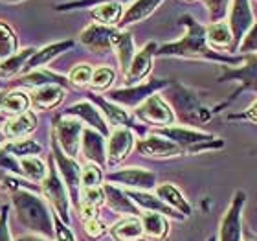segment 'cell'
Segmentation results:
<instances>
[{
    "instance_id": "10",
    "label": "cell",
    "mask_w": 257,
    "mask_h": 241,
    "mask_svg": "<svg viewBox=\"0 0 257 241\" xmlns=\"http://www.w3.org/2000/svg\"><path fill=\"white\" fill-rule=\"evenodd\" d=\"M136 151L142 156L147 158H155V160H164V158H175V156L186 155V151L171 142L169 138L162 136L158 133H151L144 138L136 142Z\"/></svg>"
},
{
    "instance_id": "40",
    "label": "cell",
    "mask_w": 257,
    "mask_h": 241,
    "mask_svg": "<svg viewBox=\"0 0 257 241\" xmlns=\"http://www.w3.org/2000/svg\"><path fill=\"white\" fill-rule=\"evenodd\" d=\"M92 75H94V68H92V64L79 63L70 70L68 81H70V85L75 87V89H85V87H90Z\"/></svg>"
},
{
    "instance_id": "51",
    "label": "cell",
    "mask_w": 257,
    "mask_h": 241,
    "mask_svg": "<svg viewBox=\"0 0 257 241\" xmlns=\"http://www.w3.org/2000/svg\"><path fill=\"white\" fill-rule=\"evenodd\" d=\"M15 241H50V239H48V237H44V236H39V234H30V236L17 237Z\"/></svg>"
},
{
    "instance_id": "32",
    "label": "cell",
    "mask_w": 257,
    "mask_h": 241,
    "mask_svg": "<svg viewBox=\"0 0 257 241\" xmlns=\"http://www.w3.org/2000/svg\"><path fill=\"white\" fill-rule=\"evenodd\" d=\"M206 37L209 46L217 52H224L228 48L233 50V35L226 22H211L206 26Z\"/></svg>"
},
{
    "instance_id": "21",
    "label": "cell",
    "mask_w": 257,
    "mask_h": 241,
    "mask_svg": "<svg viewBox=\"0 0 257 241\" xmlns=\"http://www.w3.org/2000/svg\"><path fill=\"white\" fill-rule=\"evenodd\" d=\"M103 190H105V197H107L105 204H108V208L112 212L121 215H138V217L142 215V208L128 197L127 190H121L119 186L110 184V182L103 184Z\"/></svg>"
},
{
    "instance_id": "2",
    "label": "cell",
    "mask_w": 257,
    "mask_h": 241,
    "mask_svg": "<svg viewBox=\"0 0 257 241\" xmlns=\"http://www.w3.org/2000/svg\"><path fill=\"white\" fill-rule=\"evenodd\" d=\"M11 204L15 206L19 221L33 234L44 236L48 239L55 237L54 214L41 193L28 188H19L15 192H11Z\"/></svg>"
},
{
    "instance_id": "24",
    "label": "cell",
    "mask_w": 257,
    "mask_h": 241,
    "mask_svg": "<svg viewBox=\"0 0 257 241\" xmlns=\"http://www.w3.org/2000/svg\"><path fill=\"white\" fill-rule=\"evenodd\" d=\"M128 197L133 199L134 203L138 204L144 212H158L164 214L166 217H173V219H184L182 214H178L177 210H173L169 204H166L158 195H153L149 192H142V190H127Z\"/></svg>"
},
{
    "instance_id": "1",
    "label": "cell",
    "mask_w": 257,
    "mask_h": 241,
    "mask_svg": "<svg viewBox=\"0 0 257 241\" xmlns=\"http://www.w3.org/2000/svg\"><path fill=\"white\" fill-rule=\"evenodd\" d=\"M182 24L188 28V33L175 43L162 44L156 50V57H182V59H206L217 64H230V66H241L246 61V55L230 57L213 50L208 44L206 37V26H202L197 19L191 15H184Z\"/></svg>"
},
{
    "instance_id": "57",
    "label": "cell",
    "mask_w": 257,
    "mask_h": 241,
    "mask_svg": "<svg viewBox=\"0 0 257 241\" xmlns=\"http://www.w3.org/2000/svg\"><path fill=\"white\" fill-rule=\"evenodd\" d=\"M248 241H253V239H248Z\"/></svg>"
},
{
    "instance_id": "22",
    "label": "cell",
    "mask_w": 257,
    "mask_h": 241,
    "mask_svg": "<svg viewBox=\"0 0 257 241\" xmlns=\"http://www.w3.org/2000/svg\"><path fill=\"white\" fill-rule=\"evenodd\" d=\"M74 41H59V43H52V44H46L43 48L35 50V54L28 59L26 66L22 70V75L28 74V72H32V70H37V68H44L48 63L55 59V57H59L61 54L64 52H68V50L74 48Z\"/></svg>"
},
{
    "instance_id": "27",
    "label": "cell",
    "mask_w": 257,
    "mask_h": 241,
    "mask_svg": "<svg viewBox=\"0 0 257 241\" xmlns=\"http://www.w3.org/2000/svg\"><path fill=\"white\" fill-rule=\"evenodd\" d=\"M112 52L116 54V59L121 72H127L131 63H133L134 55H136V46H134V37L128 30H116V35H114V43H112Z\"/></svg>"
},
{
    "instance_id": "43",
    "label": "cell",
    "mask_w": 257,
    "mask_h": 241,
    "mask_svg": "<svg viewBox=\"0 0 257 241\" xmlns=\"http://www.w3.org/2000/svg\"><path fill=\"white\" fill-rule=\"evenodd\" d=\"M105 2H128V0H68V2H61V4H55L54 10L64 13V11H75V10H86V8H96L99 4H105ZM134 2V0H133Z\"/></svg>"
},
{
    "instance_id": "54",
    "label": "cell",
    "mask_w": 257,
    "mask_h": 241,
    "mask_svg": "<svg viewBox=\"0 0 257 241\" xmlns=\"http://www.w3.org/2000/svg\"><path fill=\"white\" fill-rule=\"evenodd\" d=\"M4 98H6V92L0 91V105H2V102H4Z\"/></svg>"
},
{
    "instance_id": "30",
    "label": "cell",
    "mask_w": 257,
    "mask_h": 241,
    "mask_svg": "<svg viewBox=\"0 0 257 241\" xmlns=\"http://www.w3.org/2000/svg\"><path fill=\"white\" fill-rule=\"evenodd\" d=\"M142 225H144V236L151 241H166L169 234V221L164 214L158 212H142L140 215Z\"/></svg>"
},
{
    "instance_id": "35",
    "label": "cell",
    "mask_w": 257,
    "mask_h": 241,
    "mask_svg": "<svg viewBox=\"0 0 257 241\" xmlns=\"http://www.w3.org/2000/svg\"><path fill=\"white\" fill-rule=\"evenodd\" d=\"M35 50L37 48H24V50H19L15 55H11L8 59L0 61V79H10L13 75L17 74H22V70L26 66L28 59L35 54Z\"/></svg>"
},
{
    "instance_id": "55",
    "label": "cell",
    "mask_w": 257,
    "mask_h": 241,
    "mask_svg": "<svg viewBox=\"0 0 257 241\" xmlns=\"http://www.w3.org/2000/svg\"><path fill=\"white\" fill-rule=\"evenodd\" d=\"M4 179H6V173L0 172V182H4Z\"/></svg>"
},
{
    "instance_id": "5",
    "label": "cell",
    "mask_w": 257,
    "mask_h": 241,
    "mask_svg": "<svg viewBox=\"0 0 257 241\" xmlns=\"http://www.w3.org/2000/svg\"><path fill=\"white\" fill-rule=\"evenodd\" d=\"M41 190H43V197L48 199V203L52 204V208L61 219L68 225L70 223V193L68 188L61 179L59 170L55 166L54 158L50 156V168L48 175L41 182Z\"/></svg>"
},
{
    "instance_id": "38",
    "label": "cell",
    "mask_w": 257,
    "mask_h": 241,
    "mask_svg": "<svg viewBox=\"0 0 257 241\" xmlns=\"http://www.w3.org/2000/svg\"><path fill=\"white\" fill-rule=\"evenodd\" d=\"M19 52V39L13 28L6 21H0V61L8 59Z\"/></svg>"
},
{
    "instance_id": "52",
    "label": "cell",
    "mask_w": 257,
    "mask_h": 241,
    "mask_svg": "<svg viewBox=\"0 0 257 241\" xmlns=\"http://www.w3.org/2000/svg\"><path fill=\"white\" fill-rule=\"evenodd\" d=\"M6 142H8V138H6L4 131H2V129H0V147H2V145H4Z\"/></svg>"
},
{
    "instance_id": "53",
    "label": "cell",
    "mask_w": 257,
    "mask_h": 241,
    "mask_svg": "<svg viewBox=\"0 0 257 241\" xmlns=\"http://www.w3.org/2000/svg\"><path fill=\"white\" fill-rule=\"evenodd\" d=\"M0 2H4V4H19L22 0H0Z\"/></svg>"
},
{
    "instance_id": "4",
    "label": "cell",
    "mask_w": 257,
    "mask_h": 241,
    "mask_svg": "<svg viewBox=\"0 0 257 241\" xmlns=\"http://www.w3.org/2000/svg\"><path fill=\"white\" fill-rule=\"evenodd\" d=\"M155 133L162 134L180 145L186 155H197L204 151L222 149L224 147V140L215 136L211 133H204L197 127H188V125H171V127L156 129Z\"/></svg>"
},
{
    "instance_id": "9",
    "label": "cell",
    "mask_w": 257,
    "mask_h": 241,
    "mask_svg": "<svg viewBox=\"0 0 257 241\" xmlns=\"http://www.w3.org/2000/svg\"><path fill=\"white\" fill-rule=\"evenodd\" d=\"M169 85H171L169 79H151L147 83H140V85L125 87V89H118V91L108 92L107 98L110 102L118 103V105H121L125 109H136L149 96L156 94L162 89H167Z\"/></svg>"
},
{
    "instance_id": "23",
    "label": "cell",
    "mask_w": 257,
    "mask_h": 241,
    "mask_svg": "<svg viewBox=\"0 0 257 241\" xmlns=\"http://www.w3.org/2000/svg\"><path fill=\"white\" fill-rule=\"evenodd\" d=\"M35 129H37V114L33 111H26L19 116H11L6 120L2 131L8 140H21L28 138Z\"/></svg>"
},
{
    "instance_id": "15",
    "label": "cell",
    "mask_w": 257,
    "mask_h": 241,
    "mask_svg": "<svg viewBox=\"0 0 257 241\" xmlns=\"http://www.w3.org/2000/svg\"><path fill=\"white\" fill-rule=\"evenodd\" d=\"M134 147V133L128 127H114L107 140V166L121 164Z\"/></svg>"
},
{
    "instance_id": "11",
    "label": "cell",
    "mask_w": 257,
    "mask_h": 241,
    "mask_svg": "<svg viewBox=\"0 0 257 241\" xmlns=\"http://www.w3.org/2000/svg\"><path fill=\"white\" fill-rule=\"evenodd\" d=\"M246 203V193L237 192L233 201L220 221L219 241H242V208Z\"/></svg>"
},
{
    "instance_id": "26",
    "label": "cell",
    "mask_w": 257,
    "mask_h": 241,
    "mask_svg": "<svg viewBox=\"0 0 257 241\" xmlns=\"http://www.w3.org/2000/svg\"><path fill=\"white\" fill-rule=\"evenodd\" d=\"M19 85L28 87V89H32V91L33 89H39V87H46V85H59V87H63V89L72 87L66 75L57 74V72H54V70H50V68H37V70H32V72L21 75Z\"/></svg>"
},
{
    "instance_id": "36",
    "label": "cell",
    "mask_w": 257,
    "mask_h": 241,
    "mask_svg": "<svg viewBox=\"0 0 257 241\" xmlns=\"http://www.w3.org/2000/svg\"><path fill=\"white\" fill-rule=\"evenodd\" d=\"M19 160H21L22 175H24V179H28V181L35 182V184H41V182L46 179V175H48V166H46V162L39 155L24 156V158H19Z\"/></svg>"
},
{
    "instance_id": "42",
    "label": "cell",
    "mask_w": 257,
    "mask_h": 241,
    "mask_svg": "<svg viewBox=\"0 0 257 241\" xmlns=\"http://www.w3.org/2000/svg\"><path fill=\"white\" fill-rule=\"evenodd\" d=\"M103 182V170L101 166H97L94 162H88L83 166L81 172V190L83 188H97L101 186Z\"/></svg>"
},
{
    "instance_id": "25",
    "label": "cell",
    "mask_w": 257,
    "mask_h": 241,
    "mask_svg": "<svg viewBox=\"0 0 257 241\" xmlns=\"http://www.w3.org/2000/svg\"><path fill=\"white\" fill-rule=\"evenodd\" d=\"M66 96V89L59 85H46L33 89L30 92V100H32V107L37 111H52V109L59 107Z\"/></svg>"
},
{
    "instance_id": "33",
    "label": "cell",
    "mask_w": 257,
    "mask_h": 241,
    "mask_svg": "<svg viewBox=\"0 0 257 241\" xmlns=\"http://www.w3.org/2000/svg\"><path fill=\"white\" fill-rule=\"evenodd\" d=\"M30 105H32L30 94H26V92L21 91V89H17V91L6 92L4 102L0 105V114H4L8 118L19 116V114L30 111Z\"/></svg>"
},
{
    "instance_id": "7",
    "label": "cell",
    "mask_w": 257,
    "mask_h": 241,
    "mask_svg": "<svg viewBox=\"0 0 257 241\" xmlns=\"http://www.w3.org/2000/svg\"><path fill=\"white\" fill-rule=\"evenodd\" d=\"M85 123L70 114H57L54 118V138L61 145V149L72 158H77L81 151V138H83Z\"/></svg>"
},
{
    "instance_id": "58",
    "label": "cell",
    "mask_w": 257,
    "mask_h": 241,
    "mask_svg": "<svg viewBox=\"0 0 257 241\" xmlns=\"http://www.w3.org/2000/svg\"><path fill=\"white\" fill-rule=\"evenodd\" d=\"M0 208H2V204H0Z\"/></svg>"
},
{
    "instance_id": "37",
    "label": "cell",
    "mask_w": 257,
    "mask_h": 241,
    "mask_svg": "<svg viewBox=\"0 0 257 241\" xmlns=\"http://www.w3.org/2000/svg\"><path fill=\"white\" fill-rule=\"evenodd\" d=\"M4 149L10 151L11 155H15L17 158H24V156L39 155L43 151V145L32 138H21V140H8L4 144Z\"/></svg>"
},
{
    "instance_id": "41",
    "label": "cell",
    "mask_w": 257,
    "mask_h": 241,
    "mask_svg": "<svg viewBox=\"0 0 257 241\" xmlns=\"http://www.w3.org/2000/svg\"><path fill=\"white\" fill-rule=\"evenodd\" d=\"M105 203H107V197H105V190H103V186L83 188V190H81L79 208H97L99 210V206Z\"/></svg>"
},
{
    "instance_id": "17",
    "label": "cell",
    "mask_w": 257,
    "mask_h": 241,
    "mask_svg": "<svg viewBox=\"0 0 257 241\" xmlns=\"http://www.w3.org/2000/svg\"><path fill=\"white\" fill-rule=\"evenodd\" d=\"M156 43H147L142 50L136 52L133 63L128 66V70L123 74L125 77V85L133 87V85H140V81L145 79L147 75L151 74L153 70V59L156 57Z\"/></svg>"
},
{
    "instance_id": "16",
    "label": "cell",
    "mask_w": 257,
    "mask_h": 241,
    "mask_svg": "<svg viewBox=\"0 0 257 241\" xmlns=\"http://www.w3.org/2000/svg\"><path fill=\"white\" fill-rule=\"evenodd\" d=\"M219 81H239L241 87L233 92V98L242 91L257 92V54L246 55V61L239 68H222V74L219 75Z\"/></svg>"
},
{
    "instance_id": "45",
    "label": "cell",
    "mask_w": 257,
    "mask_h": 241,
    "mask_svg": "<svg viewBox=\"0 0 257 241\" xmlns=\"http://www.w3.org/2000/svg\"><path fill=\"white\" fill-rule=\"evenodd\" d=\"M202 2L208 8V15L211 22H220L228 13L230 0H202Z\"/></svg>"
},
{
    "instance_id": "14",
    "label": "cell",
    "mask_w": 257,
    "mask_h": 241,
    "mask_svg": "<svg viewBox=\"0 0 257 241\" xmlns=\"http://www.w3.org/2000/svg\"><path fill=\"white\" fill-rule=\"evenodd\" d=\"M230 10L228 26H230L231 35H233V50H239L242 39L246 37V33L253 26V11L250 0H233Z\"/></svg>"
},
{
    "instance_id": "12",
    "label": "cell",
    "mask_w": 257,
    "mask_h": 241,
    "mask_svg": "<svg viewBox=\"0 0 257 241\" xmlns=\"http://www.w3.org/2000/svg\"><path fill=\"white\" fill-rule=\"evenodd\" d=\"M118 28L114 26H105L99 22H92L81 32L79 43L85 46L88 52L97 55H105L108 52H112V43L114 35H116Z\"/></svg>"
},
{
    "instance_id": "29",
    "label": "cell",
    "mask_w": 257,
    "mask_h": 241,
    "mask_svg": "<svg viewBox=\"0 0 257 241\" xmlns=\"http://www.w3.org/2000/svg\"><path fill=\"white\" fill-rule=\"evenodd\" d=\"M164 0H134L133 4L125 10L123 17H121V22L118 24L119 30H125L131 24H136V22H142L145 19H149L153 13H155Z\"/></svg>"
},
{
    "instance_id": "28",
    "label": "cell",
    "mask_w": 257,
    "mask_h": 241,
    "mask_svg": "<svg viewBox=\"0 0 257 241\" xmlns=\"http://www.w3.org/2000/svg\"><path fill=\"white\" fill-rule=\"evenodd\" d=\"M108 232L116 241H142L145 237L144 225L138 215H125L123 219L114 223Z\"/></svg>"
},
{
    "instance_id": "49",
    "label": "cell",
    "mask_w": 257,
    "mask_h": 241,
    "mask_svg": "<svg viewBox=\"0 0 257 241\" xmlns=\"http://www.w3.org/2000/svg\"><path fill=\"white\" fill-rule=\"evenodd\" d=\"M10 206L4 204L0 208V241H13L10 232V226H8V219H10Z\"/></svg>"
},
{
    "instance_id": "44",
    "label": "cell",
    "mask_w": 257,
    "mask_h": 241,
    "mask_svg": "<svg viewBox=\"0 0 257 241\" xmlns=\"http://www.w3.org/2000/svg\"><path fill=\"white\" fill-rule=\"evenodd\" d=\"M0 172H8L11 175H15V177H24L22 175L21 160L15 155H11L10 151H6L4 145L0 147Z\"/></svg>"
},
{
    "instance_id": "47",
    "label": "cell",
    "mask_w": 257,
    "mask_h": 241,
    "mask_svg": "<svg viewBox=\"0 0 257 241\" xmlns=\"http://www.w3.org/2000/svg\"><path fill=\"white\" fill-rule=\"evenodd\" d=\"M239 52L242 55H253L257 54V22H253V26L250 28V32L246 33V37L242 39Z\"/></svg>"
},
{
    "instance_id": "13",
    "label": "cell",
    "mask_w": 257,
    "mask_h": 241,
    "mask_svg": "<svg viewBox=\"0 0 257 241\" xmlns=\"http://www.w3.org/2000/svg\"><path fill=\"white\" fill-rule=\"evenodd\" d=\"M107 181L112 184H119V186L127 188V190H142V192H149L155 190L156 184V175L145 168H121L118 172H112L107 175Z\"/></svg>"
},
{
    "instance_id": "8",
    "label": "cell",
    "mask_w": 257,
    "mask_h": 241,
    "mask_svg": "<svg viewBox=\"0 0 257 241\" xmlns=\"http://www.w3.org/2000/svg\"><path fill=\"white\" fill-rule=\"evenodd\" d=\"M52 158H54L55 166L59 170L61 179L64 181L66 188H68L70 199L75 204V208H79V199H81V172L83 166L79 162L68 156L61 149V145L57 144V140L52 136Z\"/></svg>"
},
{
    "instance_id": "56",
    "label": "cell",
    "mask_w": 257,
    "mask_h": 241,
    "mask_svg": "<svg viewBox=\"0 0 257 241\" xmlns=\"http://www.w3.org/2000/svg\"><path fill=\"white\" fill-rule=\"evenodd\" d=\"M208 241H217V239H215L213 236H209V237H208Z\"/></svg>"
},
{
    "instance_id": "20",
    "label": "cell",
    "mask_w": 257,
    "mask_h": 241,
    "mask_svg": "<svg viewBox=\"0 0 257 241\" xmlns=\"http://www.w3.org/2000/svg\"><path fill=\"white\" fill-rule=\"evenodd\" d=\"M107 136H103L99 131L92 127H85L83 138H81V153L88 162H94L97 166H107Z\"/></svg>"
},
{
    "instance_id": "18",
    "label": "cell",
    "mask_w": 257,
    "mask_h": 241,
    "mask_svg": "<svg viewBox=\"0 0 257 241\" xmlns=\"http://www.w3.org/2000/svg\"><path fill=\"white\" fill-rule=\"evenodd\" d=\"M64 114H70V116H75L79 118L83 123H86L88 127L96 129L103 136H108L110 134V127H108V122L105 120L103 113L97 109L96 103H92L90 100H85V102H77L74 105H70Z\"/></svg>"
},
{
    "instance_id": "19",
    "label": "cell",
    "mask_w": 257,
    "mask_h": 241,
    "mask_svg": "<svg viewBox=\"0 0 257 241\" xmlns=\"http://www.w3.org/2000/svg\"><path fill=\"white\" fill-rule=\"evenodd\" d=\"M88 100H90L92 103H96L97 109L101 111L105 120L108 122V125H114V127H128V129L136 127L133 116L128 114V111H125V107L110 102L108 98L99 96L97 92H90V94H88Z\"/></svg>"
},
{
    "instance_id": "39",
    "label": "cell",
    "mask_w": 257,
    "mask_h": 241,
    "mask_svg": "<svg viewBox=\"0 0 257 241\" xmlns=\"http://www.w3.org/2000/svg\"><path fill=\"white\" fill-rule=\"evenodd\" d=\"M114 81H116V70H114L112 66L103 64V66L94 68V75H92V81H90V89H92V92L107 91V89L112 87Z\"/></svg>"
},
{
    "instance_id": "48",
    "label": "cell",
    "mask_w": 257,
    "mask_h": 241,
    "mask_svg": "<svg viewBox=\"0 0 257 241\" xmlns=\"http://www.w3.org/2000/svg\"><path fill=\"white\" fill-rule=\"evenodd\" d=\"M54 226H55V241H75L74 232L70 230V226L55 212H54Z\"/></svg>"
},
{
    "instance_id": "50",
    "label": "cell",
    "mask_w": 257,
    "mask_h": 241,
    "mask_svg": "<svg viewBox=\"0 0 257 241\" xmlns=\"http://www.w3.org/2000/svg\"><path fill=\"white\" fill-rule=\"evenodd\" d=\"M230 120H250V122L257 123V102H253L250 107L244 111V113L239 114H231Z\"/></svg>"
},
{
    "instance_id": "31",
    "label": "cell",
    "mask_w": 257,
    "mask_h": 241,
    "mask_svg": "<svg viewBox=\"0 0 257 241\" xmlns=\"http://www.w3.org/2000/svg\"><path fill=\"white\" fill-rule=\"evenodd\" d=\"M156 195L164 201L166 204H169L173 210H177L178 214H182L184 217H188V215L193 214V208L191 204L188 203V199L184 197L182 192L178 190L173 182H164V184H158L155 188Z\"/></svg>"
},
{
    "instance_id": "46",
    "label": "cell",
    "mask_w": 257,
    "mask_h": 241,
    "mask_svg": "<svg viewBox=\"0 0 257 241\" xmlns=\"http://www.w3.org/2000/svg\"><path fill=\"white\" fill-rule=\"evenodd\" d=\"M83 226H85V234L90 239H99L101 236L107 234V226L103 225L99 217H92V219L83 221Z\"/></svg>"
},
{
    "instance_id": "3",
    "label": "cell",
    "mask_w": 257,
    "mask_h": 241,
    "mask_svg": "<svg viewBox=\"0 0 257 241\" xmlns=\"http://www.w3.org/2000/svg\"><path fill=\"white\" fill-rule=\"evenodd\" d=\"M167 103L173 107L177 120L186 123L188 127L202 125L213 118L215 114L213 109L206 107L191 89L180 85L177 81H171V85L167 87Z\"/></svg>"
},
{
    "instance_id": "6",
    "label": "cell",
    "mask_w": 257,
    "mask_h": 241,
    "mask_svg": "<svg viewBox=\"0 0 257 241\" xmlns=\"http://www.w3.org/2000/svg\"><path fill=\"white\" fill-rule=\"evenodd\" d=\"M134 116L145 125H153L156 129L171 127L177 122V114H175L173 107L158 92L149 96L142 105L134 109Z\"/></svg>"
},
{
    "instance_id": "34",
    "label": "cell",
    "mask_w": 257,
    "mask_h": 241,
    "mask_svg": "<svg viewBox=\"0 0 257 241\" xmlns=\"http://www.w3.org/2000/svg\"><path fill=\"white\" fill-rule=\"evenodd\" d=\"M123 13L125 11L121 2H105V4H99L92 10V19L99 24H105V26L118 28Z\"/></svg>"
}]
</instances>
